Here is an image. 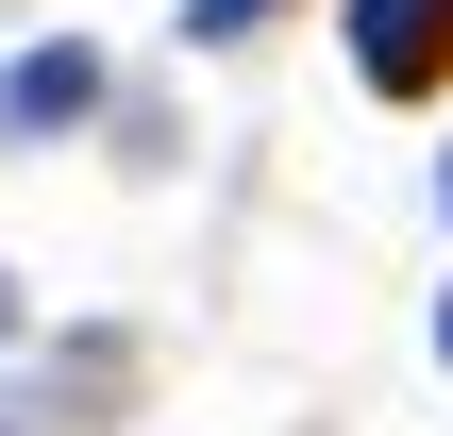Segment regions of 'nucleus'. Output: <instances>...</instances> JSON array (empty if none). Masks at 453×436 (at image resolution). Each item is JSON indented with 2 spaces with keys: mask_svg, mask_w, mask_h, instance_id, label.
Here are the masks:
<instances>
[{
  "mask_svg": "<svg viewBox=\"0 0 453 436\" xmlns=\"http://www.w3.org/2000/svg\"><path fill=\"white\" fill-rule=\"evenodd\" d=\"M353 84L370 101H437L453 84V0H353Z\"/></svg>",
  "mask_w": 453,
  "mask_h": 436,
  "instance_id": "f257e3e1",
  "label": "nucleus"
},
{
  "mask_svg": "<svg viewBox=\"0 0 453 436\" xmlns=\"http://www.w3.org/2000/svg\"><path fill=\"white\" fill-rule=\"evenodd\" d=\"M101 101V50L84 34H50V50H0V134H67Z\"/></svg>",
  "mask_w": 453,
  "mask_h": 436,
  "instance_id": "f03ea898",
  "label": "nucleus"
},
{
  "mask_svg": "<svg viewBox=\"0 0 453 436\" xmlns=\"http://www.w3.org/2000/svg\"><path fill=\"white\" fill-rule=\"evenodd\" d=\"M269 17H286V0H185V34H202V50H235V34H269Z\"/></svg>",
  "mask_w": 453,
  "mask_h": 436,
  "instance_id": "7ed1b4c3",
  "label": "nucleus"
},
{
  "mask_svg": "<svg viewBox=\"0 0 453 436\" xmlns=\"http://www.w3.org/2000/svg\"><path fill=\"white\" fill-rule=\"evenodd\" d=\"M437 353H453V286H437Z\"/></svg>",
  "mask_w": 453,
  "mask_h": 436,
  "instance_id": "20e7f679",
  "label": "nucleus"
},
{
  "mask_svg": "<svg viewBox=\"0 0 453 436\" xmlns=\"http://www.w3.org/2000/svg\"><path fill=\"white\" fill-rule=\"evenodd\" d=\"M437 202H453V151H437Z\"/></svg>",
  "mask_w": 453,
  "mask_h": 436,
  "instance_id": "39448f33",
  "label": "nucleus"
},
{
  "mask_svg": "<svg viewBox=\"0 0 453 436\" xmlns=\"http://www.w3.org/2000/svg\"><path fill=\"white\" fill-rule=\"evenodd\" d=\"M0 436H17V420H0Z\"/></svg>",
  "mask_w": 453,
  "mask_h": 436,
  "instance_id": "423d86ee",
  "label": "nucleus"
}]
</instances>
